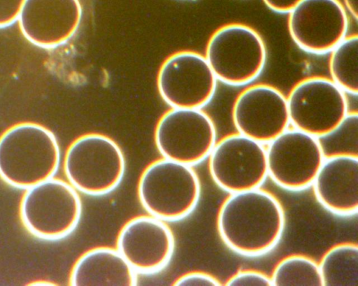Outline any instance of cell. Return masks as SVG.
I'll return each mask as SVG.
<instances>
[{
    "label": "cell",
    "instance_id": "1",
    "mask_svg": "<svg viewBox=\"0 0 358 286\" xmlns=\"http://www.w3.org/2000/svg\"><path fill=\"white\" fill-rule=\"evenodd\" d=\"M285 227L284 208L277 197L260 187L230 193L222 203L217 229L232 251L257 257L272 250Z\"/></svg>",
    "mask_w": 358,
    "mask_h": 286
},
{
    "label": "cell",
    "instance_id": "2",
    "mask_svg": "<svg viewBox=\"0 0 358 286\" xmlns=\"http://www.w3.org/2000/svg\"><path fill=\"white\" fill-rule=\"evenodd\" d=\"M60 162L55 136L41 124L18 123L0 136V178L10 187L25 190L53 178Z\"/></svg>",
    "mask_w": 358,
    "mask_h": 286
},
{
    "label": "cell",
    "instance_id": "3",
    "mask_svg": "<svg viewBox=\"0 0 358 286\" xmlns=\"http://www.w3.org/2000/svg\"><path fill=\"white\" fill-rule=\"evenodd\" d=\"M201 192L199 178L192 166L163 157L144 169L137 187L140 203L148 215L165 222L189 215Z\"/></svg>",
    "mask_w": 358,
    "mask_h": 286
},
{
    "label": "cell",
    "instance_id": "4",
    "mask_svg": "<svg viewBox=\"0 0 358 286\" xmlns=\"http://www.w3.org/2000/svg\"><path fill=\"white\" fill-rule=\"evenodd\" d=\"M82 210L78 192L68 182L53 177L25 190L19 214L30 234L53 241L68 236L76 229Z\"/></svg>",
    "mask_w": 358,
    "mask_h": 286
},
{
    "label": "cell",
    "instance_id": "5",
    "mask_svg": "<svg viewBox=\"0 0 358 286\" xmlns=\"http://www.w3.org/2000/svg\"><path fill=\"white\" fill-rule=\"evenodd\" d=\"M126 170V160L119 145L110 137L97 133L82 135L69 146L64 159V171L78 192L102 196L115 190Z\"/></svg>",
    "mask_w": 358,
    "mask_h": 286
},
{
    "label": "cell",
    "instance_id": "6",
    "mask_svg": "<svg viewBox=\"0 0 358 286\" xmlns=\"http://www.w3.org/2000/svg\"><path fill=\"white\" fill-rule=\"evenodd\" d=\"M217 80L232 86L247 85L264 69L267 49L252 27L230 22L210 36L204 55Z\"/></svg>",
    "mask_w": 358,
    "mask_h": 286
},
{
    "label": "cell",
    "instance_id": "7",
    "mask_svg": "<svg viewBox=\"0 0 358 286\" xmlns=\"http://www.w3.org/2000/svg\"><path fill=\"white\" fill-rule=\"evenodd\" d=\"M286 96L290 124L318 138L332 135L350 112L347 94L327 77L303 78Z\"/></svg>",
    "mask_w": 358,
    "mask_h": 286
},
{
    "label": "cell",
    "instance_id": "8",
    "mask_svg": "<svg viewBox=\"0 0 358 286\" xmlns=\"http://www.w3.org/2000/svg\"><path fill=\"white\" fill-rule=\"evenodd\" d=\"M216 141L215 125L201 108H172L155 130V145L163 158L192 166L208 158Z\"/></svg>",
    "mask_w": 358,
    "mask_h": 286
},
{
    "label": "cell",
    "instance_id": "9",
    "mask_svg": "<svg viewBox=\"0 0 358 286\" xmlns=\"http://www.w3.org/2000/svg\"><path fill=\"white\" fill-rule=\"evenodd\" d=\"M208 158L213 180L229 194L259 188L268 178L264 144L237 131L217 141Z\"/></svg>",
    "mask_w": 358,
    "mask_h": 286
},
{
    "label": "cell",
    "instance_id": "10",
    "mask_svg": "<svg viewBox=\"0 0 358 286\" xmlns=\"http://www.w3.org/2000/svg\"><path fill=\"white\" fill-rule=\"evenodd\" d=\"M266 150L268 177L289 191L310 187L326 157L320 138L295 128L286 129Z\"/></svg>",
    "mask_w": 358,
    "mask_h": 286
},
{
    "label": "cell",
    "instance_id": "11",
    "mask_svg": "<svg viewBox=\"0 0 358 286\" xmlns=\"http://www.w3.org/2000/svg\"><path fill=\"white\" fill-rule=\"evenodd\" d=\"M217 79L205 56L189 50L177 52L162 64L157 87L172 108H201L213 97Z\"/></svg>",
    "mask_w": 358,
    "mask_h": 286
},
{
    "label": "cell",
    "instance_id": "12",
    "mask_svg": "<svg viewBox=\"0 0 358 286\" xmlns=\"http://www.w3.org/2000/svg\"><path fill=\"white\" fill-rule=\"evenodd\" d=\"M231 117L237 132L263 144L290 124L287 96L267 83L247 85L234 101Z\"/></svg>",
    "mask_w": 358,
    "mask_h": 286
},
{
    "label": "cell",
    "instance_id": "13",
    "mask_svg": "<svg viewBox=\"0 0 358 286\" xmlns=\"http://www.w3.org/2000/svg\"><path fill=\"white\" fill-rule=\"evenodd\" d=\"M287 14L292 39L308 52L329 53L348 35V15L339 0H303Z\"/></svg>",
    "mask_w": 358,
    "mask_h": 286
},
{
    "label": "cell",
    "instance_id": "14",
    "mask_svg": "<svg viewBox=\"0 0 358 286\" xmlns=\"http://www.w3.org/2000/svg\"><path fill=\"white\" fill-rule=\"evenodd\" d=\"M175 246L165 221L148 215L133 217L122 226L116 248L137 273L152 274L169 264Z\"/></svg>",
    "mask_w": 358,
    "mask_h": 286
},
{
    "label": "cell",
    "instance_id": "15",
    "mask_svg": "<svg viewBox=\"0 0 358 286\" xmlns=\"http://www.w3.org/2000/svg\"><path fill=\"white\" fill-rule=\"evenodd\" d=\"M81 18L79 0H25L17 20L29 42L52 48L74 35Z\"/></svg>",
    "mask_w": 358,
    "mask_h": 286
},
{
    "label": "cell",
    "instance_id": "16",
    "mask_svg": "<svg viewBox=\"0 0 358 286\" xmlns=\"http://www.w3.org/2000/svg\"><path fill=\"white\" fill-rule=\"evenodd\" d=\"M317 201L339 216H352L358 210V157L340 152L326 155L311 185Z\"/></svg>",
    "mask_w": 358,
    "mask_h": 286
},
{
    "label": "cell",
    "instance_id": "17",
    "mask_svg": "<svg viewBox=\"0 0 358 286\" xmlns=\"http://www.w3.org/2000/svg\"><path fill=\"white\" fill-rule=\"evenodd\" d=\"M138 273L117 248L96 247L84 252L75 262L69 284L80 285H136Z\"/></svg>",
    "mask_w": 358,
    "mask_h": 286
},
{
    "label": "cell",
    "instance_id": "18",
    "mask_svg": "<svg viewBox=\"0 0 358 286\" xmlns=\"http://www.w3.org/2000/svg\"><path fill=\"white\" fill-rule=\"evenodd\" d=\"M323 285H358V245L342 242L330 247L318 263Z\"/></svg>",
    "mask_w": 358,
    "mask_h": 286
},
{
    "label": "cell",
    "instance_id": "19",
    "mask_svg": "<svg viewBox=\"0 0 358 286\" xmlns=\"http://www.w3.org/2000/svg\"><path fill=\"white\" fill-rule=\"evenodd\" d=\"M330 79L346 94L358 93V37L348 34L329 52Z\"/></svg>",
    "mask_w": 358,
    "mask_h": 286
},
{
    "label": "cell",
    "instance_id": "20",
    "mask_svg": "<svg viewBox=\"0 0 358 286\" xmlns=\"http://www.w3.org/2000/svg\"><path fill=\"white\" fill-rule=\"evenodd\" d=\"M271 276L272 285L322 286L318 263L303 254H291L274 266Z\"/></svg>",
    "mask_w": 358,
    "mask_h": 286
},
{
    "label": "cell",
    "instance_id": "21",
    "mask_svg": "<svg viewBox=\"0 0 358 286\" xmlns=\"http://www.w3.org/2000/svg\"><path fill=\"white\" fill-rule=\"evenodd\" d=\"M226 285H264L271 286V276L259 270L240 269L231 275L224 283Z\"/></svg>",
    "mask_w": 358,
    "mask_h": 286
},
{
    "label": "cell",
    "instance_id": "22",
    "mask_svg": "<svg viewBox=\"0 0 358 286\" xmlns=\"http://www.w3.org/2000/svg\"><path fill=\"white\" fill-rule=\"evenodd\" d=\"M174 285H221L220 281L214 276L204 271H194L180 276Z\"/></svg>",
    "mask_w": 358,
    "mask_h": 286
},
{
    "label": "cell",
    "instance_id": "23",
    "mask_svg": "<svg viewBox=\"0 0 358 286\" xmlns=\"http://www.w3.org/2000/svg\"><path fill=\"white\" fill-rule=\"evenodd\" d=\"M25 0H0V28L17 20Z\"/></svg>",
    "mask_w": 358,
    "mask_h": 286
},
{
    "label": "cell",
    "instance_id": "24",
    "mask_svg": "<svg viewBox=\"0 0 358 286\" xmlns=\"http://www.w3.org/2000/svg\"><path fill=\"white\" fill-rule=\"evenodd\" d=\"M264 4L271 10L287 13L303 0H262Z\"/></svg>",
    "mask_w": 358,
    "mask_h": 286
},
{
    "label": "cell",
    "instance_id": "25",
    "mask_svg": "<svg viewBox=\"0 0 358 286\" xmlns=\"http://www.w3.org/2000/svg\"><path fill=\"white\" fill-rule=\"evenodd\" d=\"M343 5L348 14H350L355 20H357L358 0H343Z\"/></svg>",
    "mask_w": 358,
    "mask_h": 286
},
{
    "label": "cell",
    "instance_id": "26",
    "mask_svg": "<svg viewBox=\"0 0 358 286\" xmlns=\"http://www.w3.org/2000/svg\"><path fill=\"white\" fill-rule=\"evenodd\" d=\"M30 285H54L55 283L48 281V280H36L34 282H31V283H29Z\"/></svg>",
    "mask_w": 358,
    "mask_h": 286
}]
</instances>
